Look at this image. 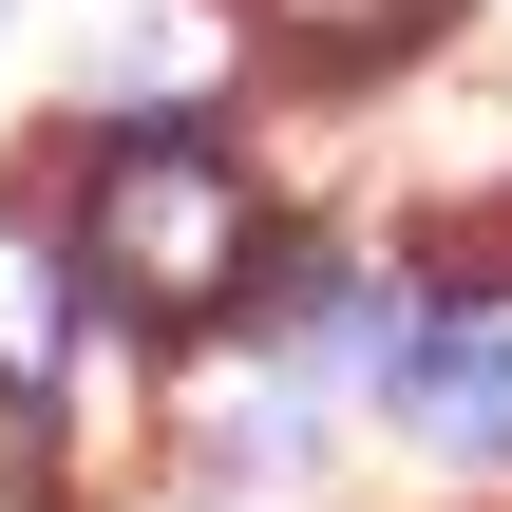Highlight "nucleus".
Returning <instances> with one entry per match:
<instances>
[{"instance_id": "nucleus-1", "label": "nucleus", "mask_w": 512, "mask_h": 512, "mask_svg": "<svg viewBox=\"0 0 512 512\" xmlns=\"http://www.w3.org/2000/svg\"><path fill=\"white\" fill-rule=\"evenodd\" d=\"M76 266H95V304L152 323V342L266 323V304H247V285H266V209H247V171H228L209 133H114V152L76 171Z\"/></svg>"}, {"instance_id": "nucleus-2", "label": "nucleus", "mask_w": 512, "mask_h": 512, "mask_svg": "<svg viewBox=\"0 0 512 512\" xmlns=\"http://www.w3.org/2000/svg\"><path fill=\"white\" fill-rule=\"evenodd\" d=\"M380 399H399L437 456H512V285H437Z\"/></svg>"}, {"instance_id": "nucleus-3", "label": "nucleus", "mask_w": 512, "mask_h": 512, "mask_svg": "<svg viewBox=\"0 0 512 512\" xmlns=\"http://www.w3.org/2000/svg\"><path fill=\"white\" fill-rule=\"evenodd\" d=\"M285 57H323V76H361V57H418V19L437 0H247Z\"/></svg>"}, {"instance_id": "nucleus-4", "label": "nucleus", "mask_w": 512, "mask_h": 512, "mask_svg": "<svg viewBox=\"0 0 512 512\" xmlns=\"http://www.w3.org/2000/svg\"><path fill=\"white\" fill-rule=\"evenodd\" d=\"M57 323H76V304H57V266L0 228V380H38V361H57Z\"/></svg>"}, {"instance_id": "nucleus-5", "label": "nucleus", "mask_w": 512, "mask_h": 512, "mask_svg": "<svg viewBox=\"0 0 512 512\" xmlns=\"http://www.w3.org/2000/svg\"><path fill=\"white\" fill-rule=\"evenodd\" d=\"M0 512H57V437H38L19 380H0Z\"/></svg>"}]
</instances>
